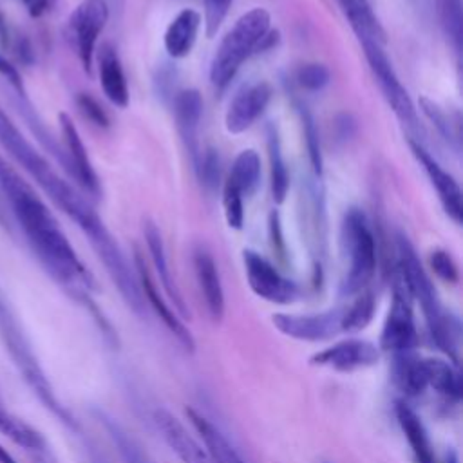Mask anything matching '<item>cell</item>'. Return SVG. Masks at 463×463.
<instances>
[{"instance_id":"42","label":"cell","mask_w":463,"mask_h":463,"mask_svg":"<svg viewBox=\"0 0 463 463\" xmlns=\"http://www.w3.org/2000/svg\"><path fill=\"white\" fill-rule=\"evenodd\" d=\"M76 107L81 112V116L85 119H89L92 125L99 127V128H109L110 125V118L107 114V110L101 107V103L90 96L89 92H80L76 96Z\"/></svg>"},{"instance_id":"18","label":"cell","mask_w":463,"mask_h":463,"mask_svg":"<svg viewBox=\"0 0 463 463\" xmlns=\"http://www.w3.org/2000/svg\"><path fill=\"white\" fill-rule=\"evenodd\" d=\"M154 423L163 441L179 458L181 463H215L204 445L194 434H190L183 421L170 411L161 407L156 409Z\"/></svg>"},{"instance_id":"14","label":"cell","mask_w":463,"mask_h":463,"mask_svg":"<svg viewBox=\"0 0 463 463\" xmlns=\"http://www.w3.org/2000/svg\"><path fill=\"white\" fill-rule=\"evenodd\" d=\"M380 360V349L376 344L364 338H345L318 353L309 362L318 367H326L336 373H353L373 367Z\"/></svg>"},{"instance_id":"3","label":"cell","mask_w":463,"mask_h":463,"mask_svg":"<svg viewBox=\"0 0 463 463\" xmlns=\"http://www.w3.org/2000/svg\"><path fill=\"white\" fill-rule=\"evenodd\" d=\"M394 269L400 275L402 282L405 284L411 298L420 302L432 340L438 344L439 349H443L450 358L456 360V340L459 331L458 320L443 309L430 277L427 275L414 246L403 233L396 235Z\"/></svg>"},{"instance_id":"4","label":"cell","mask_w":463,"mask_h":463,"mask_svg":"<svg viewBox=\"0 0 463 463\" xmlns=\"http://www.w3.org/2000/svg\"><path fill=\"white\" fill-rule=\"evenodd\" d=\"M0 340H2L7 354L11 356L14 367L18 369L20 376L25 380V383L34 392V396H38V400L63 425L76 430L78 429L76 420L65 409V405H61V402L56 398L54 389H52L51 382L47 380V376L33 351V345H31L27 335L24 333L16 315L13 313V309L9 307V304L5 302V298L2 295H0Z\"/></svg>"},{"instance_id":"26","label":"cell","mask_w":463,"mask_h":463,"mask_svg":"<svg viewBox=\"0 0 463 463\" xmlns=\"http://www.w3.org/2000/svg\"><path fill=\"white\" fill-rule=\"evenodd\" d=\"M336 2L358 42L374 40L382 45L387 43V33L382 22L378 20V16L374 14V9L369 0H336Z\"/></svg>"},{"instance_id":"19","label":"cell","mask_w":463,"mask_h":463,"mask_svg":"<svg viewBox=\"0 0 463 463\" xmlns=\"http://www.w3.org/2000/svg\"><path fill=\"white\" fill-rule=\"evenodd\" d=\"M172 107H174L175 128L195 168L201 156L199 125L203 118V96L197 89H183L174 94Z\"/></svg>"},{"instance_id":"20","label":"cell","mask_w":463,"mask_h":463,"mask_svg":"<svg viewBox=\"0 0 463 463\" xmlns=\"http://www.w3.org/2000/svg\"><path fill=\"white\" fill-rule=\"evenodd\" d=\"M192 260H194L195 280L203 295L206 311L213 322H219L224 317L226 302H224V289H222L217 262L206 248H197L194 251Z\"/></svg>"},{"instance_id":"10","label":"cell","mask_w":463,"mask_h":463,"mask_svg":"<svg viewBox=\"0 0 463 463\" xmlns=\"http://www.w3.org/2000/svg\"><path fill=\"white\" fill-rule=\"evenodd\" d=\"M107 20L109 7L105 0H83L69 16L67 31L76 56L87 74L92 72L98 38L105 29Z\"/></svg>"},{"instance_id":"24","label":"cell","mask_w":463,"mask_h":463,"mask_svg":"<svg viewBox=\"0 0 463 463\" xmlns=\"http://www.w3.org/2000/svg\"><path fill=\"white\" fill-rule=\"evenodd\" d=\"M201 24H203V18L195 9L186 7L179 11L166 25V31L163 36V45L166 54L174 60L186 58L197 42Z\"/></svg>"},{"instance_id":"36","label":"cell","mask_w":463,"mask_h":463,"mask_svg":"<svg viewBox=\"0 0 463 463\" xmlns=\"http://www.w3.org/2000/svg\"><path fill=\"white\" fill-rule=\"evenodd\" d=\"M103 425L109 432V436L112 438L114 445L118 447V452L123 459V463H154L146 452H143V449L128 436V432H125L112 418H101Z\"/></svg>"},{"instance_id":"5","label":"cell","mask_w":463,"mask_h":463,"mask_svg":"<svg viewBox=\"0 0 463 463\" xmlns=\"http://www.w3.org/2000/svg\"><path fill=\"white\" fill-rule=\"evenodd\" d=\"M271 29V16L264 7L244 13L222 36L210 61V81L217 90H224L242 63L255 54L257 45Z\"/></svg>"},{"instance_id":"8","label":"cell","mask_w":463,"mask_h":463,"mask_svg":"<svg viewBox=\"0 0 463 463\" xmlns=\"http://www.w3.org/2000/svg\"><path fill=\"white\" fill-rule=\"evenodd\" d=\"M392 273V298L380 333L378 349L392 353L394 356H402L412 353L416 344V322L412 298L396 269Z\"/></svg>"},{"instance_id":"29","label":"cell","mask_w":463,"mask_h":463,"mask_svg":"<svg viewBox=\"0 0 463 463\" xmlns=\"http://www.w3.org/2000/svg\"><path fill=\"white\" fill-rule=\"evenodd\" d=\"M427 389L436 391L439 396L458 402L461 396V378L458 369L441 358H423Z\"/></svg>"},{"instance_id":"30","label":"cell","mask_w":463,"mask_h":463,"mask_svg":"<svg viewBox=\"0 0 463 463\" xmlns=\"http://www.w3.org/2000/svg\"><path fill=\"white\" fill-rule=\"evenodd\" d=\"M232 183L242 197H250L260 184V157L257 150L244 148L233 159L230 175L226 179Z\"/></svg>"},{"instance_id":"41","label":"cell","mask_w":463,"mask_h":463,"mask_svg":"<svg viewBox=\"0 0 463 463\" xmlns=\"http://www.w3.org/2000/svg\"><path fill=\"white\" fill-rule=\"evenodd\" d=\"M233 0H203V24H204V33L208 38H213L217 31L221 29L224 18L228 16L230 5Z\"/></svg>"},{"instance_id":"12","label":"cell","mask_w":463,"mask_h":463,"mask_svg":"<svg viewBox=\"0 0 463 463\" xmlns=\"http://www.w3.org/2000/svg\"><path fill=\"white\" fill-rule=\"evenodd\" d=\"M273 326L289 338L302 342L329 340L342 331V309H327L322 313H277L271 317Z\"/></svg>"},{"instance_id":"16","label":"cell","mask_w":463,"mask_h":463,"mask_svg":"<svg viewBox=\"0 0 463 463\" xmlns=\"http://www.w3.org/2000/svg\"><path fill=\"white\" fill-rule=\"evenodd\" d=\"M273 96L268 81H255L239 90L230 101L224 114V127L228 134H242L248 130L266 110Z\"/></svg>"},{"instance_id":"13","label":"cell","mask_w":463,"mask_h":463,"mask_svg":"<svg viewBox=\"0 0 463 463\" xmlns=\"http://www.w3.org/2000/svg\"><path fill=\"white\" fill-rule=\"evenodd\" d=\"M58 123H60L61 139H63L67 174L81 186V190L85 194H89L92 197H99L101 184H99L98 174L92 166V161L89 157L85 143H83L72 118L67 112H60Z\"/></svg>"},{"instance_id":"27","label":"cell","mask_w":463,"mask_h":463,"mask_svg":"<svg viewBox=\"0 0 463 463\" xmlns=\"http://www.w3.org/2000/svg\"><path fill=\"white\" fill-rule=\"evenodd\" d=\"M396 420L403 430V436L418 463H438L429 432L418 416V412L405 402L396 403Z\"/></svg>"},{"instance_id":"44","label":"cell","mask_w":463,"mask_h":463,"mask_svg":"<svg viewBox=\"0 0 463 463\" xmlns=\"http://www.w3.org/2000/svg\"><path fill=\"white\" fill-rule=\"evenodd\" d=\"M356 119L347 114V112H340L335 116V121H333V130H335V136L338 141L345 143L349 141L354 134H356Z\"/></svg>"},{"instance_id":"9","label":"cell","mask_w":463,"mask_h":463,"mask_svg":"<svg viewBox=\"0 0 463 463\" xmlns=\"http://www.w3.org/2000/svg\"><path fill=\"white\" fill-rule=\"evenodd\" d=\"M89 242L96 251L98 259L101 260V264L105 266V271L109 273L110 280L118 288L123 302L136 315L141 317L145 313V298L137 282V275L136 269L130 266L128 259L125 257L123 250L119 248L118 241L114 239V235L109 232V228H105L96 237L89 239Z\"/></svg>"},{"instance_id":"17","label":"cell","mask_w":463,"mask_h":463,"mask_svg":"<svg viewBox=\"0 0 463 463\" xmlns=\"http://www.w3.org/2000/svg\"><path fill=\"white\" fill-rule=\"evenodd\" d=\"M134 266H136V275H137V282L143 293V298L150 304V307L154 309V313L161 318V322L165 324V327L177 338V342L186 349V351H194L195 349V340L190 333V329L184 326L183 318H179L175 315V311L170 307V304L165 300V297L159 293L150 269L145 264V259L141 255L139 250L134 251Z\"/></svg>"},{"instance_id":"43","label":"cell","mask_w":463,"mask_h":463,"mask_svg":"<svg viewBox=\"0 0 463 463\" xmlns=\"http://www.w3.org/2000/svg\"><path fill=\"white\" fill-rule=\"evenodd\" d=\"M268 235H269L273 251L280 259H284L286 257V241H284V233H282V221H280L279 210H271L268 215Z\"/></svg>"},{"instance_id":"50","label":"cell","mask_w":463,"mask_h":463,"mask_svg":"<svg viewBox=\"0 0 463 463\" xmlns=\"http://www.w3.org/2000/svg\"><path fill=\"white\" fill-rule=\"evenodd\" d=\"M412 2H418V0H412Z\"/></svg>"},{"instance_id":"28","label":"cell","mask_w":463,"mask_h":463,"mask_svg":"<svg viewBox=\"0 0 463 463\" xmlns=\"http://www.w3.org/2000/svg\"><path fill=\"white\" fill-rule=\"evenodd\" d=\"M266 146H268V159H269L271 197L275 204H282L289 190V174H288V166L282 154L280 134L275 123H269L266 128Z\"/></svg>"},{"instance_id":"15","label":"cell","mask_w":463,"mask_h":463,"mask_svg":"<svg viewBox=\"0 0 463 463\" xmlns=\"http://www.w3.org/2000/svg\"><path fill=\"white\" fill-rule=\"evenodd\" d=\"M409 148L423 172L427 174L432 188L438 194V199L445 210V213L456 222H463V201H461V188L452 174H449L434 157L432 154L423 146L421 141H416L409 137Z\"/></svg>"},{"instance_id":"48","label":"cell","mask_w":463,"mask_h":463,"mask_svg":"<svg viewBox=\"0 0 463 463\" xmlns=\"http://www.w3.org/2000/svg\"><path fill=\"white\" fill-rule=\"evenodd\" d=\"M443 463H459L456 450H449V452H447V456H445V461H443Z\"/></svg>"},{"instance_id":"49","label":"cell","mask_w":463,"mask_h":463,"mask_svg":"<svg viewBox=\"0 0 463 463\" xmlns=\"http://www.w3.org/2000/svg\"><path fill=\"white\" fill-rule=\"evenodd\" d=\"M29 2H31V0H24V4H25V5H27V4H29Z\"/></svg>"},{"instance_id":"34","label":"cell","mask_w":463,"mask_h":463,"mask_svg":"<svg viewBox=\"0 0 463 463\" xmlns=\"http://www.w3.org/2000/svg\"><path fill=\"white\" fill-rule=\"evenodd\" d=\"M374 295L369 289L360 291L347 307H342V331L358 333L365 329L374 317Z\"/></svg>"},{"instance_id":"38","label":"cell","mask_w":463,"mask_h":463,"mask_svg":"<svg viewBox=\"0 0 463 463\" xmlns=\"http://www.w3.org/2000/svg\"><path fill=\"white\" fill-rule=\"evenodd\" d=\"M194 170H195L201 184L206 190H210V192L217 190V186L221 183V157H219V152L215 148L201 150L199 161H197Z\"/></svg>"},{"instance_id":"46","label":"cell","mask_w":463,"mask_h":463,"mask_svg":"<svg viewBox=\"0 0 463 463\" xmlns=\"http://www.w3.org/2000/svg\"><path fill=\"white\" fill-rule=\"evenodd\" d=\"M56 0H31L27 4V9L31 13V16H42L43 13H47L49 9H52Z\"/></svg>"},{"instance_id":"11","label":"cell","mask_w":463,"mask_h":463,"mask_svg":"<svg viewBox=\"0 0 463 463\" xmlns=\"http://www.w3.org/2000/svg\"><path fill=\"white\" fill-rule=\"evenodd\" d=\"M244 275L250 289L271 304H289L298 297V286L284 277L266 257L255 250L242 251Z\"/></svg>"},{"instance_id":"37","label":"cell","mask_w":463,"mask_h":463,"mask_svg":"<svg viewBox=\"0 0 463 463\" xmlns=\"http://www.w3.org/2000/svg\"><path fill=\"white\" fill-rule=\"evenodd\" d=\"M293 80L298 85V89L306 92H320L329 85L331 72L324 63L307 61V63H300L295 69Z\"/></svg>"},{"instance_id":"22","label":"cell","mask_w":463,"mask_h":463,"mask_svg":"<svg viewBox=\"0 0 463 463\" xmlns=\"http://www.w3.org/2000/svg\"><path fill=\"white\" fill-rule=\"evenodd\" d=\"M143 237H145V242H146V248H148V253H150L152 266L156 269V275H157L166 297L170 298V302L175 306V309L179 311V315L183 318L190 317V311L184 304V298H183V295H181V291H179V288H177V284H175V280L170 273L161 232H159L157 224L148 217L143 219Z\"/></svg>"},{"instance_id":"40","label":"cell","mask_w":463,"mask_h":463,"mask_svg":"<svg viewBox=\"0 0 463 463\" xmlns=\"http://www.w3.org/2000/svg\"><path fill=\"white\" fill-rule=\"evenodd\" d=\"M429 266L432 273L447 284H456L459 280V268L454 257L443 248H434L429 253Z\"/></svg>"},{"instance_id":"25","label":"cell","mask_w":463,"mask_h":463,"mask_svg":"<svg viewBox=\"0 0 463 463\" xmlns=\"http://www.w3.org/2000/svg\"><path fill=\"white\" fill-rule=\"evenodd\" d=\"M186 418L215 463H246L221 429L215 427L206 416L195 409H186Z\"/></svg>"},{"instance_id":"6","label":"cell","mask_w":463,"mask_h":463,"mask_svg":"<svg viewBox=\"0 0 463 463\" xmlns=\"http://www.w3.org/2000/svg\"><path fill=\"white\" fill-rule=\"evenodd\" d=\"M340 244L345 257V273L340 284V293L345 297L358 295L367 289L376 273L378 264V237L367 215L353 206L345 212L340 228Z\"/></svg>"},{"instance_id":"21","label":"cell","mask_w":463,"mask_h":463,"mask_svg":"<svg viewBox=\"0 0 463 463\" xmlns=\"http://www.w3.org/2000/svg\"><path fill=\"white\" fill-rule=\"evenodd\" d=\"M0 432L24 449L34 463H58L45 436L0 405Z\"/></svg>"},{"instance_id":"33","label":"cell","mask_w":463,"mask_h":463,"mask_svg":"<svg viewBox=\"0 0 463 463\" xmlns=\"http://www.w3.org/2000/svg\"><path fill=\"white\" fill-rule=\"evenodd\" d=\"M297 114H298V121L302 127V136L306 141V150H307V159L313 170V175L322 179L324 174V156H322V145H320V136H318V128H317V121L313 118V114L309 112V109L302 103H295Z\"/></svg>"},{"instance_id":"31","label":"cell","mask_w":463,"mask_h":463,"mask_svg":"<svg viewBox=\"0 0 463 463\" xmlns=\"http://www.w3.org/2000/svg\"><path fill=\"white\" fill-rule=\"evenodd\" d=\"M420 103V110L423 112V116L434 125V128L438 130V134L441 136V139L456 152L459 154L461 150V130H459V123L461 118L456 112V116L452 118L450 114H447L443 110V107H439L434 99L427 98V96H420L418 99Z\"/></svg>"},{"instance_id":"45","label":"cell","mask_w":463,"mask_h":463,"mask_svg":"<svg viewBox=\"0 0 463 463\" xmlns=\"http://www.w3.org/2000/svg\"><path fill=\"white\" fill-rule=\"evenodd\" d=\"M0 76H4L11 87L20 94V96H25V90H24V83H22V76L18 72V69L0 52Z\"/></svg>"},{"instance_id":"35","label":"cell","mask_w":463,"mask_h":463,"mask_svg":"<svg viewBox=\"0 0 463 463\" xmlns=\"http://www.w3.org/2000/svg\"><path fill=\"white\" fill-rule=\"evenodd\" d=\"M7 51L13 52L20 61L29 63L33 60V47L29 40L13 27L9 16L0 5V52Z\"/></svg>"},{"instance_id":"1","label":"cell","mask_w":463,"mask_h":463,"mask_svg":"<svg viewBox=\"0 0 463 463\" xmlns=\"http://www.w3.org/2000/svg\"><path fill=\"white\" fill-rule=\"evenodd\" d=\"M0 194L45 271L74 298L92 307L94 302L90 291H96L98 288L92 273L81 262L54 213L33 184L2 156Z\"/></svg>"},{"instance_id":"32","label":"cell","mask_w":463,"mask_h":463,"mask_svg":"<svg viewBox=\"0 0 463 463\" xmlns=\"http://www.w3.org/2000/svg\"><path fill=\"white\" fill-rule=\"evenodd\" d=\"M436 13H438L439 27L459 60L461 43H463V2L461 0H436Z\"/></svg>"},{"instance_id":"39","label":"cell","mask_w":463,"mask_h":463,"mask_svg":"<svg viewBox=\"0 0 463 463\" xmlns=\"http://www.w3.org/2000/svg\"><path fill=\"white\" fill-rule=\"evenodd\" d=\"M244 197L239 194V190L224 181L222 186V208H224V219L226 224L232 230H241L244 224Z\"/></svg>"},{"instance_id":"23","label":"cell","mask_w":463,"mask_h":463,"mask_svg":"<svg viewBox=\"0 0 463 463\" xmlns=\"http://www.w3.org/2000/svg\"><path fill=\"white\" fill-rule=\"evenodd\" d=\"M98 61V76H99V85L105 94V98L119 107L125 109L128 105L130 94H128V83L127 76L121 65V60L116 52V49L110 43H103L99 52L96 54Z\"/></svg>"},{"instance_id":"2","label":"cell","mask_w":463,"mask_h":463,"mask_svg":"<svg viewBox=\"0 0 463 463\" xmlns=\"http://www.w3.org/2000/svg\"><path fill=\"white\" fill-rule=\"evenodd\" d=\"M0 146L16 161L29 177L45 192V195L85 233L87 239L94 237L107 226L92 208L89 199L61 177L54 166L34 148V145L22 134L16 123L0 107Z\"/></svg>"},{"instance_id":"47","label":"cell","mask_w":463,"mask_h":463,"mask_svg":"<svg viewBox=\"0 0 463 463\" xmlns=\"http://www.w3.org/2000/svg\"><path fill=\"white\" fill-rule=\"evenodd\" d=\"M0 463H18L16 458L4 445H0Z\"/></svg>"},{"instance_id":"7","label":"cell","mask_w":463,"mask_h":463,"mask_svg":"<svg viewBox=\"0 0 463 463\" xmlns=\"http://www.w3.org/2000/svg\"><path fill=\"white\" fill-rule=\"evenodd\" d=\"M358 43H360L362 52L367 60V65L373 72V78L378 83V87H380L385 101L389 103L391 110L400 119V123L411 134H414L412 139L420 141V136H423V127L420 123L418 110H416L407 89L402 85V81H400L385 49H383V45L374 42V40H362Z\"/></svg>"}]
</instances>
